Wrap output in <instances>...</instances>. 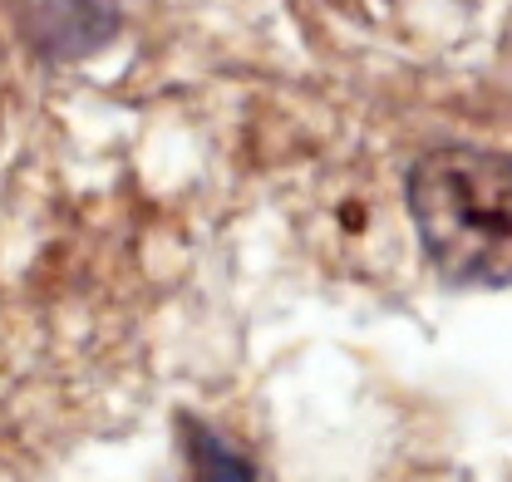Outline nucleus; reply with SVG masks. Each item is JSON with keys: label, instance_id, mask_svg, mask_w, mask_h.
Instances as JSON below:
<instances>
[{"label": "nucleus", "instance_id": "nucleus-1", "mask_svg": "<svg viewBox=\"0 0 512 482\" xmlns=\"http://www.w3.org/2000/svg\"><path fill=\"white\" fill-rule=\"evenodd\" d=\"M409 217L429 261L463 286H512V158L434 148L409 168Z\"/></svg>", "mask_w": 512, "mask_h": 482}, {"label": "nucleus", "instance_id": "nucleus-2", "mask_svg": "<svg viewBox=\"0 0 512 482\" xmlns=\"http://www.w3.org/2000/svg\"><path fill=\"white\" fill-rule=\"evenodd\" d=\"M188 443V482H261V473L252 468L247 453H237L222 433L212 428H188L183 433Z\"/></svg>", "mask_w": 512, "mask_h": 482}]
</instances>
